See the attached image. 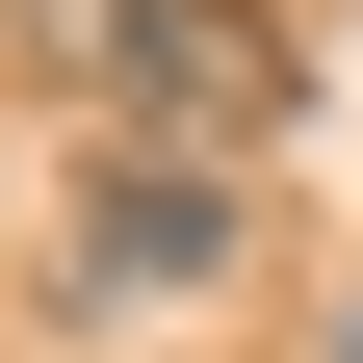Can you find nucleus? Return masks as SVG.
<instances>
[{
	"label": "nucleus",
	"mask_w": 363,
	"mask_h": 363,
	"mask_svg": "<svg viewBox=\"0 0 363 363\" xmlns=\"http://www.w3.org/2000/svg\"><path fill=\"white\" fill-rule=\"evenodd\" d=\"M104 78H130V156H208V182L286 130V52H259V0H104Z\"/></svg>",
	"instance_id": "obj_1"
},
{
	"label": "nucleus",
	"mask_w": 363,
	"mask_h": 363,
	"mask_svg": "<svg viewBox=\"0 0 363 363\" xmlns=\"http://www.w3.org/2000/svg\"><path fill=\"white\" fill-rule=\"evenodd\" d=\"M234 234H259V208H234L208 156H104V182H78V234H52V286H78V311H208Z\"/></svg>",
	"instance_id": "obj_2"
},
{
	"label": "nucleus",
	"mask_w": 363,
	"mask_h": 363,
	"mask_svg": "<svg viewBox=\"0 0 363 363\" xmlns=\"http://www.w3.org/2000/svg\"><path fill=\"white\" fill-rule=\"evenodd\" d=\"M337 363H363V286H337Z\"/></svg>",
	"instance_id": "obj_3"
}]
</instances>
